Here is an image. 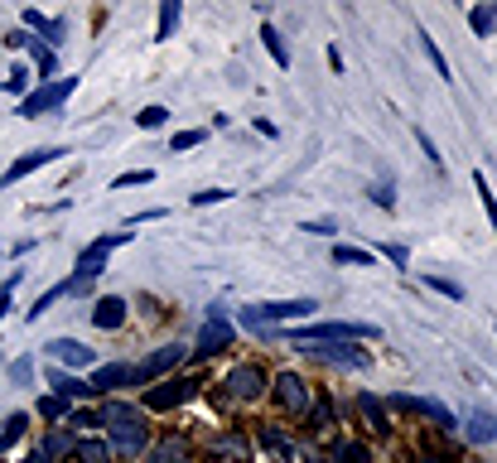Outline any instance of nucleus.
Masks as SVG:
<instances>
[{
	"label": "nucleus",
	"instance_id": "1",
	"mask_svg": "<svg viewBox=\"0 0 497 463\" xmlns=\"http://www.w3.org/2000/svg\"><path fill=\"white\" fill-rule=\"evenodd\" d=\"M102 430H107V444H111V454H117V458H145L150 425H145V415H140L136 401L107 396L102 401Z\"/></svg>",
	"mask_w": 497,
	"mask_h": 463
},
{
	"label": "nucleus",
	"instance_id": "2",
	"mask_svg": "<svg viewBox=\"0 0 497 463\" xmlns=\"http://www.w3.org/2000/svg\"><path fill=\"white\" fill-rule=\"evenodd\" d=\"M319 300H309V294H300V300H271V304H247L241 309V324L257 329V333H271L276 324H305V319H314Z\"/></svg>",
	"mask_w": 497,
	"mask_h": 463
},
{
	"label": "nucleus",
	"instance_id": "3",
	"mask_svg": "<svg viewBox=\"0 0 497 463\" xmlns=\"http://www.w3.org/2000/svg\"><path fill=\"white\" fill-rule=\"evenodd\" d=\"M286 338L300 347V343H367V338H381L377 324H348V319H319V324H295L286 329Z\"/></svg>",
	"mask_w": 497,
	"mask_h": 463
},
{
	"label": "nucleus",
	"instance_id": "4",
	"mask_svg": "<svg viewBox=\"0 0 497 463\" xmlns=\"http://www.w3.org/2000/svg\"><path fill=\"white\" fill-rule=\"evenodd\" d=\"M222 401H237V405H257L261 396H271V372L261 362H237L232 372L222 376Z\"/></svg>",
	"mask_w": 497,
	"mask_h": 463
},
{
	"label": "nucleus",
	"instance_id": "5",
	"mask_svg": "<svg viewBox=\"0 0 497 463\" xmlns=\"http://www.w3.org/2000/svg\"><path fill=\"white\" fill-rule=\"evenodd\" d=\"M198 391H203V376H164V382H155V386H145V396H140V405L145 411H155V415H164V411H179V405H189Z\"/></svg>",
	"mask_w": 497,
	"mask_h": 463
},
{
	"label": "nucleus",
	"instance_id": "6",
	"mask_svg": "<svg viewBox=\"0 0 497 463\" xmlns=\"http://www.w3.org/2000/svg\"><path fill=\"white\" fill-rule=\"evenodd\" d=\"M271 401H276L286 415L305 420L309 405H314V386H309L300 372H276V376H271Z\"/></svg>",
	"mask_w": 497,
	"mask_h": 463
},
{
	"label": "nucleus",
	"instance_id": "7",
	"mask_svg": "<svg viewBox=\"0 0 497 463\" xmlns=\"http://www.w3.org/2000/svg\"><path fill=\"white\" fill-rule=\"evenodd\" d=\"M237 343V324L232 319H222V309L212 304V314H208V324H203V333H198V343L189 347V357H198V362H208V357H218V353H227V347Z\"/></svg>",
	"mask_w": 497,
	"mask_h": 463
},
{
	"label": "nucleus",
	"instance_id": "8",
	"mask_svg": "<svg viewBox=\"0 0 497 463\" xmlns=\"http://www.w3.org/2000/svg\"><path fill=\"white\" fill-rule=\"evenodd\" d=\"M78 92V78H63V82H44V88H34L30 97H20V106H15V116L24 121H39V116H49L53 106H63L68 97Z\"/></svg>",
	"mask_w": 497,
	"mask_h": 463
},
{
	"label": "nucleus",
	"instance_id": "9",
	"mask_svg": "<svg viewBox=\"0 0 497 463\" xmlns=\"http://www.w3.org/2000/svg\"><path fill=\"white\" fill-rule=\"evenodd\" d=\"M300 353H309L314 362H329V367H343V372H362L372 353L358 343H300Z\"/></svg>",
	"mask_w": 497,
	"mask_h": 463
},
{
	"label": "nucleus",
	"instance_id": "10",
	"mask_svg": "<svg viewBox=\"0 0 497 463\" xmlns=\"http://www.w3.org/2000/svg\"><path fill=\"white\" fill-rule=\"evenodd\" d=\"M387 405H391V411H406V415L430 420V425H435V430H445V434L459 430V415H454L445 401H430V396H391Z\"/></svg>",
	"mask_w": 497,
	"mask_h": 463
},
{
	"label": "nucleus",
	"instance_id": "11",
	"mask_svg": "<svg viewBox=\"0 0 497 463\" xmlns=\"http://www.w3.org/2000/svg\"><path fill=\"white\" fill-rule=\"evenodd\" d=\"M183 362H189V347L183 343H164V347H155V353L145 362H136L140 367V386H150V382H164V376H174Z\"/></svg>",
	"mask_w": 497,
	"mask_h": 463
},
{
	"label": "nucleus",
	"instance_id": "12",
	"mask_svg": "<svg viewBox=\"0 0 497 463\" xmlns=\"http://www.w3.org/2000/svg\"><path fill=\"white\" fill-rule=\"evenodd\" d=\"M97 396H111V391H126V386H140V367L136 362H102L92 367V382H88Z\"/></svg>",
	"mask_w": 497,
	"mask_h": 463
},
{
	"label": "nucleus",
	"instance_id": "13",
	"mask_svg": "<svg viewBox=\"0 0 497 463\" xmlns=\"http://www.w3.org/2000/svg\"><path fill=\"white\" fill-rule=\"evenodd\" d=\"M63 145H39V150H30V154H20V160L15 164H10V170L5 174H0V189H15L20 184V179H30V174H39V170H44V164H53V160H63Z\"/></svg>",
	"mask_w": 497,
	"mask_h": 463
},
{
	"label": "nucleus",
	"instance_id": "14",
	"mask_svg": "<svg viewBox=\"0 0 497 463\" xmlns=\"http://www.w3.org/2000/svg\"><path fill=\"white\" fill-rule=\"evenodd\" d=\"M44 353L53 357V367H97V353L88 343H78V338H49L44 343Z\"/></svg>",
	"mask_w": 497,
	"mask_h": 463
},
{
	"label": "nucleus",
	"instance_id": "15",
	"mask_svg": "<svg viewBox=\"0 0 497 463\" xmlns=\"http://www.w3.org/2000/svg\"><path fill=\"white\" fill-rule=\"evenodd\" d=\"M126 319H131V304H126L121 294H102V300L92 304V329H102V333L126 329Z\"/></svg>",
	"mask_w": 497,
	"mask_h": 463
},
{
	"label": "nucleus",
	"instance_id": "16",
	"mask_svg": "<svg viewBox=\"0 0 497 463\" xmlns=\"http://www.w3.org/2000/svg\"><path fill=\"white\" fill-rule=\"evenodd\" d=\"M44 382H49V396H59V401H88V396H97V391L82 382V376L63 372V367H49Z\"/></svg>",
	"mask_w": 497,
	"mask_h": 463
},
{
	"label": "nucleus",
	"instance_id": "17",
	"mask_svg": "<svg viewBox=\"0 0 497 463\" xmlns=\"http://www.w3.org/2000/svg\"><path fill=\"white\" fill-rule=\"evenodd\" d=\"M459 430L468 434V444H497V415L492 411H468L459 420Z\"/></svg>",
	"mask_w": 497,
	"mask_h": 463
},
{
	"label": "nucleus",
	"instance_id": "18",
	"mask_svg": "<svg viewBox=\"0 0 497 463\" xmlns=\"http://www.w3.org/2000/svg\"><path fill=\"white\" fill-rule=\"evenodd\" d=\"M189 458H193V454H189V440L169 434V440L150 444V449H145V458H140V463H189Z\"/></svg>",
	"mask_w": 497,
	"mask_h": 463
},
{
	"label": "nucleus",
	"instance_id": "19",
	"mask_svg": "<svg viewBox=\"0 0 497 463\" xmlns=\"http://www.w3.org/2000/svg\"><path fill=\"white\" fill-rule=\"evenodd\" d=\"M73 463H117V454H111V444L102 434H82L73 449Z\"/></svg>",
	"mask_w": 497,
	"mask_h": 463
},
{
	"label": "nucleus",
	"instance_id": "20",
	"mask_svg": "<svg viewBox=\"0 0 497 463\" xmlns=\"http://www.w3.org/2000/svg\"><path fill=\"white\" fill-rule=\"evenodd\" d=\"M73 449H78V440L68 430H49L44 444H39V454H44L49 463H63V458H73Z\"/></svg>",
	"mask_w": 497,
	"mask_h": 463
},
{
	"label": "nucleus",
	"instance_id": "21",
	"mask_svg": "<svg viewBox=\"0 0 497 463\" xmlns=\"http://www.w3.org/2000/svg\"><path fill=\"white\" fill-rule=\"evenodd\" d=\"M324 463H372V449L358 440H333V449L324 454Z\"/></svg>",
	"mask_w": 497,
	"mask_h": 463
},
{
	"label": "nucleus",
	"instance_id": "22",
	"mask_svg": "<svg viewBox=\"0 0 497 463\" xmlns=\"http://www.w3.org/2000/svg\"><path fill=\"white\" fill-rule=\"evenodd\" d=\"M358 411H362V420H367V425H372V434H377V440H387V434H391L387 405H381L377 396H358Z\"/></svg>",
	"mask_w": 497,
	"mask_h": 463
},
{
	"label": "nucleus",
	"instance_id": "23",
	"mask_svg": "<svg viewBox=\"0 0 497 463\" xmlns=\"http://www.w3.org/2000/svg\"><path fill=\"white\" fill-rule=\"evenodd\" d=\"M24 430H30V415H24V411H15V415L0 420V458H5L10 449L20 444V434H24Z\"/></svg>",
	"mask_w": 497,
	"mask_h": 463
},
{
	"label": "nucleus",
	"instance_id": "24",
	"mask_svg": "<svg viewBox=\"0 0 497 463\" xmlns=\"http://www.w3.org/2000/svg\"><path fill=\"white\" fill-rule=\"evenodd\" d=\"M333 265H367V271H377V251H367V246H343V242H333Z\"/></svg>",
	"mask_w": 497,
	"mask_h": 463
},
{
	"label": "nucleus",
	"instance_id": "25",
	"mask_svg": "<svg viewBox=\"0 0 497 463\" xmlns=\"http://www.w3.org/2000/svg\"><path fill=\"white\" fill-rule=\"evenodd\" d=\"M179 20H183V5H179V0H164V5H160V24H155V44H164V39H174Z\"/></svg>",
	"mask_w": 497,
	"mask_h": 463
},
{
	"label": "nucleus",
	"instance_id": "26",
	"mask_svg": "<svg viewBox=\"0 0 497 463\" xmlns=\"http://www.w3.org/2000/svg\"><path fill=\"white\" fill-rule=\"evenodd\" d=\"M212 458H232V463H241L247 458V434H222V440H212Z\"/></svg>",
	"mask_w": 497,
	"mask_h": 463
},
{
	"label": "nucleus",
	"instance_id": "27",
	"mask_svg": "<svg viewBox=\"0 0 497 463\" xmlns=\"http://www.w3.org/2000/svg\"><path fill=\"white\" fill-rule=\"evenodd\" d=\"M261 44H266V53L276 59V68H290V49H286V34L276 30V24H261Z\"/></svg>",
	"mask_w": 497,
	"mask_h": 463
},
{
	"label": "nucleus",
	"instance_id": "28",
	"mask_svg": "<svg viewBox=\"0 0 497 463\" xmlns=\"http://www.w3.org/2000/svg\"><path fill=\"white\" fill-rule=\"evenodd\" d=\"M131 236H136L131 227H126V232H107V236H92V242L82 246V251H88V256H107V261H111V251H117V246H126Z\"/></svg>",
	"mask_w": 497,
	"mask_h": 463
},
{
	"label": "nucleus",
	"instance_id": "29",
	"mask_svg": "<svg viewBox=\"0 0 497 463\" xmlns=\"http://www.w3.org/2000/svg\"><path fill=\"white\" fill-rule=\"evenodd\" d=\"M474 189H478L483 213H488V227H492V236H497V193L488 189V174H483V170H474Z\"/></svg>",
	"mask_w": 497,
	"mask_h": 463
},
{
	"label": "nucleus",
	"instance_id": "30",
	"mask_svg": "<svg viewBox=\"0 0 497 463\" xmlns=\"http://www.w3.org/2000/svg\"><path fill=\"white\" fill-rule=\"evenodd\" d=\"M0 88L15 92V97H30V92H34V73H30V63H15V68L5 73V82H0Z\"/></svg>",
	"mask_w": 497,
	"mask_h": 463
},
{
	"label": "nucleus",
	"instance_id": "31",
	"mask_svg": "<svg viewBox=\"0 0 497 463\" xmlns=\"http://www.w3.org/2000/svg\"><path fill=\"white\" fill-rule=\"evenodd\" d=\"M468 30H474L478 39H488L497 30V5H474L468 10Z\"/></svg>",
	"mask_w": 497,
	"mask_h": 463
},
{
	"label": "nucleus",
	"instance_id": "32",
	"mask_svg": "<svg viewBox=\"0 0 497 463\" xmlns=\"http://www.w3.org/2000/svg\"><path fill=\"white\" fill-rule=\"evenodd\" d=\"M416 39H420V49H425V59H430V68H435V73H439V78L449 82L454 73H449V59H445V53H439V44H435V39H430V34L420 30V24H416Z\"/></svg>",
	"mask_w": 497,
	"mask_h": 463
},
{
	"label": "nucleus",
	"instance_id": "33",
	"mask_svg": "<svg viewBox=\"0 0 497 463\" xmlns=\"http://www.w3.org/2000/svg\"><path fill=\"white\" fill-rule=\"evenodd\" d=\"M420 285H425V290H435V294H445V300H454V304H464V285H459V280H445V275H420Z\"/></svg>",
	"mask_w": 497,
	"mask_h": 463
},
{
	"label": "nucleus",
	"instance_id": "34",
	"mask_svg": "<svg viewBox=\"0 0 497 463\" xmlns=\"http://www.w3.org/2000/svg\"><path fill=\"white\" fill-rule=\"evenodd\" d=\"M68 415H73V401H59V396L39 401V420H49V425H63Z\"/></svg>",
	"mask_w": 497,
	"mask_h": 463
},
{
	"label": "nucleus",
	"instance_id": "35",
	"mask_svg": "<svg viewBox=\"0 0 497 463\" xmlns=\"http://www.w3.org/2000/svg\"><path fill=\"white\" fill-rule=\"evenodd\" d=\"M68 425L82 430V434H97L102 430V411H88V405H73V415H68Z\"/></svg>",
	"mask_w": 497,
	"mask_h": 463
},
{
	"label": "nucleus",
	"instance_id": "36",
	"mask_svg": "<svg viewBox=\"0 0 497 463\" xmlns=\"http://www.w3.org/2000/svg\"><path fill=\"white\" fill-rule=\"evenodd\" d=\"M257 440H261L266 449H271V454H295V440H290L286 430H276V425H266V430L257 434Z\"/></svg>",
	"mask_w": 497,
	"mask_h": 463
},
{
	"label": "nucleus",
	"instance_id": "37",
	"mask_svg": "<svg viewBox=\"0 0 497 463\" xmlns=\"http://www.w3.org/2000/svg\"><path fill=\"white\" fill-rule=\"evenodd\" d=\"M24 49H30V59H34L39 73H53V68H59V59H53V49L44 44V39H34V34H30V44H24Z\"/></svg>",
	"mask_w": 497,
	"mask_h": 463
},
{
	"label": "nucleus",
	"instance_id": "38",
	"mask_svg": "<svg viewBox=\"0 0 497 463\" xmlns=\"http://www.w3.org/2000/svg\"><path fill=\"white\" fill-rule=\"evenodd\" d=\"M59 300H63V285H53L49 294H39V300H34L30 309H24V319H30V324H34V319H44V314H49V309L59 304Z\"/></svg>",
	"mask_w": 497,
	"mask_h": 463
},
{
	"label": "nucleus",
	"instance_id": "39",
	"mask_svg": "<svg viewBox=\"0 0 497 463\" xmlns=\"http://www.w3.org/2000/svg\"><path fill=\"white\" fill-rule=\"evenodd\" d=\"M164 121H169V111H164V106H140V116H136L140 131H160Z\"/></svg>",
	"mask_w": 497,
	"mask_h": 463
},
{
	"label": "nucleus",
	"instance_id": "40",
	"mask_svg": "<svg viewBox=\"0 0 497 463\" xmlns=\"http://www.w3.org/2000/svg\"><path fill=\"white\" fill-rule=\"evenodd\" d=\"M150 179H155V170H126V174L111 179V189H140V184H150Z\"/></svg>",
	"mask_w": 497,
	"mask_h": 463
},
{
	"label": "nucleus",
	"instance_id": "41",
	"mask_svg": "<svg viewBox=\"0 0 497 463\" xmlns=\"http://www.w3.org/2000/svg\"><path fill=\"white\" fill-rule=\"evenodd\" d=\"M203 140H208V131H179L174 140H169V150H198V145H203Z\"/></svg>",
	"mask_w": 497,
	"mask_h": 463
},
{
	"label": "nucleus",
	"instance_id": "42",
	"mask_svg": "<svg viewBox=\"0 0 497 463\" xmlns=\"http://www.w3.org/2000/svg\"><path fill=\"white\" fill-rule=\"evenodd\" d=\"M300 232H309V236H338V222L333 218H309V222H300Z\"/></svg>",
	"mask_w": 497,
	"mask_h": 463
},
{
	"label": "nucleus",
	"instance_id": "43",
	"mask_svg": "<svg viewBox=\"0 0 497 463\" xmlns=\"http://www.w3.org/2000/svg\"><path fill=\"white\" fill-rule=\"evenodd\" d=\"M227 199H232V189H203V193H193V208H212V203H227Z\"/></svg>",
	"mask_w": 497,
	"mask_h": 463
},
{
	"label": "nucleus",
	"instance_id": "44",
	"mask_svg": "<svg viewBox=\"0 0 497 463\" xmlns=\"http://www.w3.org/2000/svg\"><path fill=\"white\" fill-rule=\"evenodd\" d=\"M377 251H381V256H387V261H396V265H401V271L410 265V246H401V242H381Z\"/></svg>",
	"mask_w": 497,
	"mask_h": 463
},
{
	"label": "nucleus",
	"instance_id": "45",
	"mask_svg": "<svg viewBox=\"0 0 497 463\" xmlns=\"http://www.w3.org/2000/svg\"><path fill=\"white\" fill-rule=\"evenodd\" d=\"M5 376H10V382H24V386H30V376H34V362H30V357H15V362H10V367H5Z\"/></svg>",
	"mask_w": 497,
	"mask_h": 463
},
{
	"label": "nucleus",
	"instance_id": "46",
	"mask_svg": "<svg viewBox=\"0 0 497 463\" xmlns=\"http://www.w3.org/2000/svg\"><path fill=\"white\" fill-rule=\"evenodd\" d=\"M367 199H372L377 208H387V213L396 208V193H391V184H372V189H367Z\"/></svg>",
	"mask_w": 497,
	"mask_h": 463
},
{
	"label": "nucleus",
	"instance_id": "47",
	"mask_svg": "<svg viewBox=\"0 0 497 463\" xmlns=\"http://www.w3.org/2000/svg\"><path fill=\"white\" fill-rule=\"evenodd\" d=\"M416 140H420V150H425V154H430V164H435V170H439V164H445V154H439V150H435V140H430V135H425V131H420V125H416Z\"/></svg>",
	"mask_w": 497,
	"mask_h": 463
},
{
	"label": "nucleus",
	"instance_id": "48",
	"mask_svg": "<svg viewBox=\"0 0 497 463\" xmlns=\"http://www.w3.org/2000/svg\"><path fill=\"white\" fill-rule=\"evenodd\" d=\"M164 218V208H150V213H136L131 222H126V227H140V222H160Z\"/></svg>",
	"mask_w": 497,
	"mask_h": 463
},
{
	"label": "nucleus",
	"instance_id": "49",
	"mask_svg": "<svg viewBox=\"0 0 497 463\" xmlns=\"http://www.w3.org/2000/svg\"><path fill=\"white\" fill-rule=\"evenodd\" d=\"M24 44H30V34H24V30H15V34H5V49H24Z\"/></svg>",
	"mask_w": 497,
	"mask_h": 463
},
{
	"label": "nucleus",
	"instance_id": "50",
	"mask_svg": "<svg viewBox=\"0 0 497 463\" xmlns=\"http://www.w3.org/2000/svg\"><path fill=\"white\" fill-rule=\"evenodd\" d=\"M410 463H449L445 454H420V458H410Z\"/></svg>",
	"mask_w": 497,
	"mask_h": 463
},
{
	"label": "nucleus",
	"instance_id": "51",
	"mask_svg": "<svg viewBox=\"0 0 497 463\" xmlns=\"http://www.w3.org/2000/svg\"><path fill=\"white\" fill-rule=\"evenodd\" d=\"M5 314H10V294L0 290V319H5Z\"/></svg>",
	"mask_w": 497,
	"mask_h": 463
},
{
	"label": "nucleus",
	"instance_id": "52",
	"mask_svg": "<svg viewBox=\"0 0 497 463\" xmlns=\"http://www.w3.org/2000/svg\"><path fill=\"white\" fill-rule=\"evenodd\" d=\"M20 463H49V458H44V454H39V449H34V454H24Z\"/></svg>",
	"mask_w": 497,
	"mask_h": 463
},
{
	"label": "nucleus",
	"instance_id": "53",
	"mask_svg": "<svg viewBox=\"0 0 497 463\" xmlns=\"http://www.w3.org/2000/svg\"><path fill=\"white\" fill-rule=\"evenodd\" d=\"M492 333H497V319H492Z\"/></svg>",
	"mask_w": 497,
	"mask_h": 463
},
{
	"label": "nucleus",
	"instance_id": "54",
	"mask_svg": "<svg viewBox=\"0 0 497 463\" xmlns=\"http://www.w3.org/2000/svg\"><path fill=\"white\" fill-rule=\"evenodd\" d=\"M309 463H324V458H309Z\"/></svg>",
	"mask_w": 497,
	"mask_h": 463
}]
</instances>
